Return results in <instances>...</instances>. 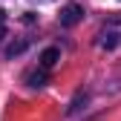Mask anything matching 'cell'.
I'll list each match as a JSON object with an SVG mask.
<instances>
[{"label": "cell", "instance_id": "1", "mask_svg": "<svg viewBox=\"0 0 121 121\" xmlns=\"http://www.w3.org/2000/svg\"><path fill=\"white\" fill-rule=\"evenodd\" d=\"M81 17H84V9L72 3V6H66L64 12H60V26H75Z\"/></svg>", "mask_w": 121, "mask_h": 121}, {"label": "cell", "instance_id": "2", "mask_svg": "<svg viewBox=\"0 0 121 121\" xmlns=\"http://www.w3.org/2000/svg\"><path fill=\"white\" fill-rule=\"evenodd\" d=\"M58 60H60V49H58V46L43 49V52H40V69H52Z\"/></svg>", "mask_w": 121, "mask_h": 121}, {"label": "cell", "instance_id": "3", "mask_svg": "<svg viewBox=\"0 0 121 121\" xmlns=\"http://www.w3.org/2000/svg\"><path fill=\"white\" fill-rule=\"evenodd\" d=\"M26 81H29V86H35V89H38V86H43V84L49 81V78H46V69H38V72H32Z\"/></svg>", "mask_w": 121, "mask_h": 121}, {"label": "cell", "instance_id": "4", "mask_svg": "<svg viewBox=\"0 0 121 121\" xmlns=\"http://www.w3.org/2000/svg\"><path fill=\"white\" fill-rule=\"evenodd\" d=\"M23 49H26V43H23V40H20V43H12V46L6 49V55H9V58H14V55H20Z\"/></svg>", "mask_w": 121, "mask_h": 121}, {"label": "cell", "instance_id": "5", "mask_svg": "<svg viewBox=\"0 0 121 121\" xmlns=\"http://www.w3.org/2000/svg\"><path fill=\"white\" fill-rule=\"evenodd\" d=\"M101 46H104V49H112V46H115V35H107V38L101 40Z\"/></svg>", "mask_w": 121, "mask_h": 121}, {"label": "cell", "instance_id": "6", "mask_svg": "<svg viewBox=\"0 0 121 121\" xmlns=\"http://www.w3.org/2000/svg\"><path fill=\"white\" fill-rule=\"evenodd\" d=\"M3 38H6V14L0 12V40H3Z\"/></svg>", "mask_w": 121, "mask_h": 121}]
</instances>
